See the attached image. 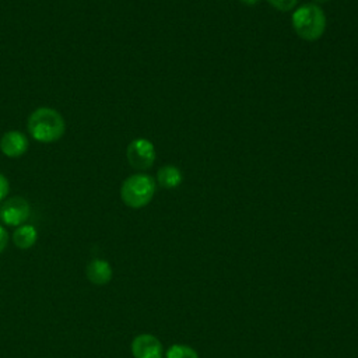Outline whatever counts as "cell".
Listing matches in <instances>:
<instances>
[{"label":"cell","instance_id":"1","mask_svg":"<svg viewBox=\"0 0 358 358\" xmlns=\"http://www.w3.org/2000/svg\"><path fill=\"white\" fill-rule=\"evenodd\" d=\"M28 131L38 143H55L63 137L66 122L56 109L41 106L29 115Z\"/></svg>","mask_w":358,"mask_h":358},{"label":"cell","instance_id":"2","mask_svg":"<svg viewBox=\"0 0 358 358\" xmlns=\"http://www.w3.org/2000/svg\"><path fill=\"white\" fill-rule=\"evenodd\" d=\"M291 24L296 35L308 42L317 41L326 31L324 11L315 3L299 6L291 17Z\"/></svg>","mask_w":358,"mask_h":358},{"label":"cell","instance_id":"3","mask_svg":"<svg viewBox=\"0 0 358 358\" xmlns=\"http://www.w3.org/2000/svg\"><path fill=\"white\" fill-rule=\"evenodd\" d=\"M155 180L147 173H134L126 178L120 186V197L127 207H145L154 197Z\"/></svg>","mask_w":358,"mask_h":358},{"label":"cell","instance_id":"4","mask_svg":"<svg viewBox=\"0 0 358 358\" xmlns=\"http://www.w3.org/2000/svg\"><path fill=\"white\" fill-rule=\"evenodd\" d=\"M126 157L131 168L138 171H145L152 166L155 161V147L154 144L144 137H137L131 140L126 150Z\"/></svg>","mask_w":358,"mask_h":358},{"label":"cell","instance_id":"5","mask_svg":"<svg viewBox=\"0 0 358 358\" xmlns=\"http://www.w3.org/2000/svg\"><path fill=\"white\" fill-rule=\"evenodd\" d=\"M31 214L29 203L21 196H13L7 199L0 207V220L10 227L22 225Z\"/></svg>","mask_w":358,"mask_h":358},{"label":"cell","instance_id":"6","mask_svg":"<svg viewBox=\"0 0 358 358\" xmlns=\"http://www.w3.org/2000/svg\"><path fill=\"white\" fill-rule=\"evenodd\" d=\"M131 354L134 358H162V343L150 333L138 334L131 341Z\"/></svg>","mask_w":358,"mask_h":358},{"label":"cell","instance_id":"7","mask_svg":"<svg viewBox=\"0 0 358 358\" xmlns=\"http://www.w3.org/2000/svg\"><path fill=\"white\" fill-rule=\"evenodd\" d=\"M28 138L18 130H10L3 134L0 140V150L8 158H18L28 150Z\"/></svg>","mask_w":358,"mask_h":358},{"label":"cell","instance_id":"8","mask_svg":"<svg viewBox=\"0 0 358 358\" xmlns=\"http://www.w3.org/2000/svg\"><path fill=\"white\" fill-rule=\"evenodd\" d=\"M85 275L95 285H105L112 280L113 271L110 264L103 259H92L85 267Z\"/></svg>","mask_w":358,"mask_h":358},{"label":"cell","instance_id":"9","mask_svg":"<svg viewBox=\"0 0 358 358\" xmlns=\"http://www.w3.org/2000/svg\"><path fill=\"white\" fill-rule=\"evenodd\" d=\"M157 180L164 189H176L183 182V173L175 165H165L158 169Z\"/></svg>","mask_w":358,"mask_h":358},{"label":"cell","instance_id":"10","mask_svg":"<svg viewBox=\"0 0 358 358\" xmlns=\"http://www.w3.org/2000/svg\"><path fill=\"white\" fill-rule=\"evenodd\" d=\"M38 232L32 225H20L13 234V242L18 249H29L35 245Z\"/></svg>","mask_w":358,"mask_h":358},{"label":"cell","instance_id":"11","mask_svg":"<svg viewBox=\"0 0 358 358\" xmlns=\"http://www.w3.org/2000/svg\"><path fill=\"white\" fill-rule=\"evenodd\" d=\"M165 358H199V354L187 344H173L166 350Z\"/></svg>","mask_w":358,"mask_h":358},{"label":"cell","instance_id":"12","mask_svg":"<svg viewBox=\"0 0 358 358\" xmlns=\"http://www.w3.org/2000/svg\"><path fill=\"white\" fill-rule=\"evenodd\" d=\"M267 1L271 7H274L278 11H289L298 3V0H267Z\"/></svg>","mask_w":358,"mask_h":358},{"label":"cell","instance_id":"13","mask_svg":"<svg viewBox=\"0 0 358 358\" xmlns=\"http://www.w3.org/2000/svg\"><path fill=\"white\" fill-rule=\"evenodd\" d=\"M8 192H10V183L7 178L3 173H0V201H3L7 197Z\"/></svg>","mask_w":358,"mask_h":358},{"label":"cell","instance_id":"14","mask_svg":"<svg viewBox=\"0 0 358 358\" xmlns=\"http://www.w3.org/2000/svg\"><path fill=\"white\" fill-rule=\"evenodd\" d=\"M8 243V232L0 225V253L6 249Z\"/></svg>","mask_w":358,"mask_h":358},{"label":"cell","instance_id":"15","mask_svg":"<svg viewBox=\"0 0 358 358\" xmlns=\"http://www.w3.org/2000/svg\"><path fill=\"white\" fill-rule=\"evenodd\" d=\"M245 6H248V7H253V6H256L260 0H241Z\"/></svg>","mask_w":358,"mask_h":358},{"label":"cell","instance_id":"16","mask_svg":"<svg viewBox=\"0 0 358 358\" xmlns=\"http://www.w3.org/2000/svg\"><path fill=\"white\" fill-rule=\"evenodd\" d=\"M315 1H317V3H324V1H329V0H315Z\"/></svg>","mask_w":358,"mask_h":358}]
</instances>
